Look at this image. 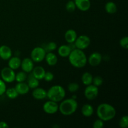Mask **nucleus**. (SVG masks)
<instances>
[{"mask_svg":"<svg viewBox=\"0 0 128 128\" xmlns=\"http://www.w3.org/2000/svg\"><path fill=\"white\" fill-rule=\"evenodd\" d=\"M69 61L73 67L82 68L88 63V58L82 50L75 48L72 50L68 56Z\"/></svg>","mask_w":128,"mask_h":128,"instance_id":"nucleus-1","label":"nucleus"},{"mask_svg":"<svg viewBox=\"0 0 128 128\" xmlns=\"http://www.w3.org/2000/svg\"><path fill=\"white\" fill-rule=\"evenodd\" d=\"M96 114L99 119L106 122L114 118L116 115V111L112 105L108 103H102L99 105L98 107Z\"/></svg>","mask_w":128,"mask_h":128,"instance_id":"nucleus-2","label":"nucleus"},{"mask_svg":"<svg viewBox=\"0 0 128 128\" xmlns=\"http://www.w3.org/2000/svg\"><path fill=\"white\" fill-rule=\"evenodd\" d=\"M61 102L59 105V111L64 116H71L77 111L78 103L72 98L63 100Z\"/></svg>","mask_w":128,"mask_h":128,"instance_id":"nucleus-3","label":"nucleus"},{"mask_svg":"<svg viewBox=\"0 0 128 128\" xmlns=\"http://www.w3.org/2000/svg\"><path fill=\"white\" fill-rule=\"evenodd\" d=\"M66 91L60 85H54L49 89L47 91V98L58 103L64 99Z\"/></svg>","mask_w":128,"mask_h":128,"instance_id":"nucleus-4","label":"nucleus"},{"mask_svg":"<svg viewBox=\"0 0 128 128\" xmlns=\"http://www.w3.org/2000/svg\"><path fill=\"white\" fill-rule=\"evenodd\" d=\"M46 51L42 47H36L32 50L31 53V59L34 62H41L45 59Z\"/></svg>","mask_w":128,"mask_h":128,"instance_id":"nucleus-5","label":"nucleus"},{"mask_svg":"<svg viewBox=\"0 0 128 128\" xmlns=\"http://www.w3.org/2000/svg\"><path fill=\"white\" fill-rule=\"evenodd\" d=\"M16 73L14 70H12L10 67L4 68L1 71V80H3L6 83H11L15 81Z\"/></svg>","mask_w":128,"mask_h":128,"instance_id":"nucleus-6","label":"nucleus"},{"mask_svg":"<svg viewBox=\"0 0 128 128\" xmlns=\"http://www.w3.org/2000/svg\"><path fill=\"white\" fill-rule=\"evenodd\" d=\"M74 43L76 48L84 51L90 46L91 40L89 36H86V35H81L76 38Z\"/></svg>","mask_w":128,"mask_h":128,"instance_id":"nucleus-7","label":"nucleus"},{"mask_svg":"<svg viewBox=\"0 0 128 128\" xmlns=\"http://www.w3.org/2000/svg\"><path fill=\"white\" fill-rule=\"evenodd\" d=\"M99 95V89L98 87L91 84L86 86V89L84 90V96L87 100L92 101L97 98Z\"/></svg>","mask_w":128,"mask_h":128,"instance_id":"nucleus-8","label":"nucleus"},{"mask_svg":"<svg viewBox=\"0 0 128 128\" xmlns=\"http://www.w3.org/2000/svg\"><path fill=\"white\" fill-rule=\"evenodd\" d=\"M42 108L48 114H54L59 111V105L58 102L49 100L44 104Z\"/></svg>","mask_w":128,"mask_h":128,"instance_id":"nucleus-9","label":"nucleus"},{"mask_svg":"<svg viewBox=\"0 0 128 128\" xmlns=\"http://www.w3.org/2000/svg\"><path fill=\"white\" fill-rule=\"evenodd\" d=\"M102 60V56L101 53L98 52H93L88 59V62L91 66L96 67L101 63Z\"/></svg>","mask_w":128,"mask_h":128,"instance_id":"nucleus-10","label":"nucleus"},{"mask_svg":"<svg viewBox=\"0 0 128 128\" xmlns=\"http://www.w3.org/2000/svg\"><path fill=\"white\" fill-rule=\"evenodd\" d=\"M20 67L22 69V71L26 73H31L34 67V62L31 58H26L21 61V66Z\"/></svg>","mask_w":128,"mask_h":128,"instance_id":"nucleus-11","label":"nucleus"},{"mask_svg":"<svg viewBox=\"0 0 128 128\" xmlns=\"http://www.w3.org/2000/svg\"><path fill=\"white\" fill-rule=\"evenodd\" d=\"M12 56V52L9 46L2 45L0 46V58L2 60L8 61Z\"/></svg>","mask_w":128,"mask_h":128,"instance_id":"nucleus-12","label":"nucleus"},{"mask_svg":"<svg viewBox=\"0 0 128 128\" xmlns=\"http://www.w3.org/2000/svg\"><path fill=\"white\" fill-rule=\"evenodd\" d=\"M32 96L36 100H43L47 98V91L41 88H36L32 90Z\"/></svg>","mask_w":128,"mask_h":128,"instance_id":"nucleus-13","label":"nucleus"},{"mask_svg":"<svg viewBox=\"0 0 128 128\" xmlns=\"http://www.w3.org/2000/svg\"><path fill=\"white\" fill-rule=\"evenodd\" d=\"M76 8L81 11H87L91 8L90 0H74Z\"/></svg>","mask_w":128,"mask_h":128,"instance_id":"nucleus-14","label":"nucleus"},{"mask_svg":"<svg viewBox=\"0 0 128 128\" xmlns=\"http://www.w3.org/2000/svg\"><path fill=\"white\" fill-rule=\"evenodd\" d=\"M15 89L19 95H25L28 94L30 91V88H29L28 85L25 82H18L15 86Z\"/></svg>","mask_w":128,"mask_h":128,"instance_id":"nucleus-15","label":"nucleus"},{"mask_svg":"<svg viewBox=\"0 0 128 128\" xmlns=\"http://www.w3.org/2000/svg\"><path fill=\"white\" fill-rule=\"evenodd\" d=\"M31 72H32V74L33 75L34 77H35L37 80L40 81V80H44L46 71L43 67L38 66H36V67H34Z\"/></svg>","mask_w":128,"mask_h":128,"instance_id":"nucleus-16","label":"nucleus"},{"mask_svg":"<svg viewBox=\"0 0 128 128\" xmlns=\"http://www.w3.org/2000/svg\"><path fill=\"white\" fill-rule=\"evenodd\" d=\"M44 60H46V63L50 66H55L56 64H57L58 62V58L57 56L52 52H46Z\"/></svg>","mask_w":128,"mask_h":128,"instance_id":"nucleus-17","label":"nucleus"},{"mask_svg":"<svg viewBox=\"0 0 128 128\" xmlns=\"http://www.w3.org/2000/svg\"><path fill=\"white\" fill-rule=\"evenodd\" d=\"M64 38L68 43L73 44L78 38L77 32L73 30H69L65 33Z\"/></svg>","mask_w":128,"mask_h":128,"instance_id":"nucleus-18","label":"nucleus"},{"mask_svg":"<svg viewBox=\"0 0 128 128\" xmlns=\"http://www.w3.org/2000/svg\"><path fill=\"white\" fill-rule=\"evenodd\" d=\"M21 60L20 58L17 56H13L11 57L8 60V67L11 68L13 70H16L20 68L21 66Z\"/></svg>","mask_w":128,"mask_h":128,"instance_id":"nucleus-19","label":"nucleus"},{"mask_svg":"<svg viewBox=\"0 0 128 128\" xmlns=\"http://www.w3.org/2000/svg\"><path fill=\"white\" fill-rule=\"evenodd\" d=\"M72 49L68 45H61L58 48V54L62 58H68L69 55L71 53Z\"/></svg>","mask_w":128,"mask_h":128,"instance_id":"nucleus-20","label":"nucleus"},{"mask_svg":"<svg viewBox=\"0 0 128 128\" xmlns=\"http://www.w3.org/2000/svg\"><path fill=\"white\" fill-rule=\"evenodd\" d=\"M27 80V82L26 83L28 84L30 90H34V89L39 87L40 81L38 80H37L35 77H34L32 73L29 75V76L27 78V80Z\"/></svg>","mask_w":128,"mask_h":128,"instance_id":"nucleus-21","label":"nucleus"},{"mask_svg":"<svg viewBox=\"0 0 128 128\" xmlns=\"http://www.w3.org/2000/svg\"><path fill=\"white\" fill-rule=\"evenodd\" d=\"M81 113L85 117H91L94 114V108L90 104H86L83 105L81 108Z\"/></svg>","mask_w":128,"mask_h":128,"instance_id":"nucleus-22","label":"nucleus"},{"mask_svg":"<svg viewBox=\"0 0 128 128\" xmlns=\"http://www.w3.org/2000/svg\"><path fill=\"white\" fill-rule=\"evenodd\" d=\"M105 10L110 14H115L118 11V7L116 4L112 1H109L105 5Z\"/></svg>","mask_w":128,"mask_h":128,"instance_id":"nucleus-23","label":"nucleus"},{"mask_svg":"<svg viewBox=\"0 0 128 128\" xmlns=\"http://www.w3.org/2000/svg\"><path fill=\"white\" fill-rule=\"evenodd\" d=\"M92 80H93V76L89 72H85L81 77V81L85 86L91 84L92 83Z\"/></svg>","mask_w":128,"mask_h":128,"instance_id":"nucleus-24","label":"nucleus"},{"mask_svg":"<svg viewBox=\"0 0 128 128\" xmlns=\"http://www.w3.org/2000/svg\"><path fill=\"white\" fill-rule=\"evenodd\" d=\"M5 94L8 96V98L10 100H15L19 96V94L16 91V89L14 88H10L8 90H6Z\"/></svg>","mask_w":128,"mask_h":128,"instance_id":"nucleus-25","label":"nucleus"},{"mask_svg":"<svg viewBox=\"0 0 128 128\" xmlns=\"http://www.w3.org/2000/svg\"><path fill=\"white\" fill-rule=\"evenodd\" d=\"M28 75L27 73L24 72L23 71H20V72H18L16 74V76H15V81L17 82H25L27 80Z\"/></svg>","mask_w":128,"mask_h":128,"instance_id":"nucleus-26","label":"nucleus"},{"mask_svg":"<svg viewBox=\"0 0 128 128\" xmlns=\"http://www.w3.org/2000/svg\"><path fill=\"white\" fill-rule=\"evenodd\" d=\"M68 91L71 93H74L77 92L80 89V85L77 82H71L68 86Z\"/></svg>","mask_w":128,"mask_h":128,"instance_id":"nucleus-27","label":"nucleus"},{"mask_svg":"<svg viewBox=\"0 0 128 128\" xmlns=\"http://www.w3.org/2000/svg\"><path fill=\"white\" fill-rule=\"evenodd\" d=\"M66 9L67 10V11L70 12H74V11L76 10V6L75 4V2L74 1H69L68 2L66 3Z\"/></svg>","mask_w":128,"mask_h":128,"instance_id":"nucleus-28","label":"nucleus"},{"mask_svg":"<svg viewBox=\"0 0 128 128\" xmlns=\"http://www.w3.org/2000/svg\"><path fill=\"white\" fill-rule=\"evenodd\" d=\"M104 80L101 76H95L94 78H93V80H92V84L96 86V87H100L101 85L103 84Z\"/></svg>","mask_w":128,"mask_h":128,"instance_id":"nucleus-29","label":"nucleus"},{"mask_svg":"<svg viewBox=\"0 0 128 128\" xmlns=\"http://www.w3.org/2000/svg\"><path fill=\"white\" fill-rule=\"evenodd\" d=\"M119 124L121 128H127L128 127V116H122L120 120Z\"/></svg>","mask_w":128,"mask_h":128,"instance_id":"nucleus-30","label":"nucleus"},{"mask_svg":"<svg viewBox=\"0 0 128 128\" xmlns=\"http://www.w3.org/2000/svg\"><path fill=\"white\" fill-rule=\"evenodd\" d=\"M6 90H7V88H6V82L0 79V96L5 94Z\"/></svg>","mask_w":128,"mask_h":128,"instance_id":"nucleus-31","label":"nucleus"},{"mask_svg":"<svg viewBox=\"0 0 128 128\" xmlns=\"http://www.w3.org/2000/svg\"><path fill=\"white\" fill-rule=\"evenodd\" d=\"M58 45L55 42H50L46 46V49L49 52H52L57 49Z\"/></svg>","mask_w":128,"mask_h":128,"instance_id":"nucleus-32","label":"nucleus"},{"mask_svg":"<svg viewBox=\"0 0 128 128\" xmlns=\"http://www.w3.org/2000/svg\"><path fill=\"white\" fill-rule=\"evenodd\" d=\"M120 46L123 49L127 50L128 48V37L124 36L120 40Z\"/></svg>","mask_w":128,"mask_h":128,"instance_id":"nucleus-33","label":"nucleus"},{"mask_svg":"<svg viewBox=\"0 0 128 128\" xmlns=\"http://www.w3.org/2000/svg\"><path fill=\"white\" fill-rule=\"evenodd\" d=\"M54 79V74L52 72H50V71H48L45 73L44 77V80L46 81V82H51Z\"/></svg>","mask_w":128,"mask_h":128,"instance_id":"nucleus-34","label":"nucleus"},{"mask_svg":"<svg viewBox=\"0 0 128 128\" xmlns=\"http://www.w3.org/2000/svg\"><path fill=\"white\" fill-rule=\"evenodd\" d=\"M104 126V121L101 120V119H98V120H96L93 124V128H102Z\"/></svg>","mask_w":128,"mask_h":128,"instance_id":"nucleus-35","label":"nucleus"},{"mask_svg":"<svg viewBox=\"0 0 128 128\" xmlns=\"http://www.w3.org/2000/svg\"><path fill=\"white\" fill-rule=\"evenodd\" d=\"M9 125L8 124L7 122L4 121H1L0 122V128H8Z\"/></svg>","mask_w":128,"mask_h":128,"instance_id":"nucleus-36","label":"nucleus"},{"mask_svg":"<svg viewBox=\"0 0 128 128\" xmlns=\"http://www.w3.org/2000/svg\"><path fill=\"white\" fill-rule=\"evenodd\" d=\"M33 1H36V0H33Z\"/></svg>","mask_w":128,"mask_h":128,"instance_id":"nucleus-37","label":"nucleus"}]
</instances>
